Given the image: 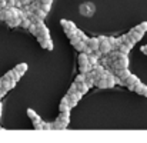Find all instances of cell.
I'll return each instance as SVG.
<instances>
[{"mask_svg":"<svg viewBox=\"0 0 147 143\" xmlns=\"http://www.w3.org/2000/svg\"><path fill=\"white\" fill-rule=\"evenodd\" d=\"M129 64H130V60H129L127 54H123V56L119 57L117 60L111 62L110 69H111V72H113L114 69H126V67H129Z\"/></svg>","mask_w":147,"mask_h":143,"instance_id":"obj_1","label":"cell"},{"mask_svg":"<svg viewBox=\"0 0 147 143\" xmlns=\"http://www.w3.org/2000/svg\"><path fill=\"white\" fill-rule=\"evenodd\" d=\"M140 82V79L136 76V75H133V73H130L127 77H126V87L129 89V90H131V92H134V87H136V85Z\"/></svg>","mask_w":147,"mask_h":143,"instance_id":"obj_2","label":"cell"},{"mask_svg":"<svg viewBox=\"0 0 147 143\" xmlns=\"http://www.w3.org/2000/svg\"><path fill=\"white\" fill-rule=\"evenodd\" d=\"M60 24H61V27H63L64 30H76V29H77V26H76L73 22L67 20V19H61V20H60Z\"/></svg>","mask_w":147,"mask_h":143,"instance_id":"obj_3","label":"cell"},{"mask_svg":"<svg viewBox=\"0 0 147 143\" xmlns=\"http://www.w3.org/2000/svg\"><path fill=\"white\" fill-rule=\"evenodd\" d=\"M98 50L101 52V54H103V56H107V54L111 52V47H110L109 42H107V40H104V42L98 43Z\"/></svg>","mask_w":147,"mask_h":143,"instance_id":"obj_4","label":"cell"},{"mask_svg":"<svg viewBox=\"0 0 147 143\" xmlns=\"http://www.w3.org/2000/svg\"><path fill=\"white\" fill-rule=\"evenodd\" d=\"M37 42L40 43V46L46 50H53V43L50 39H42V37H37Z\"/></svg>","mask_w":147,"mask_h":143,"instance_id":"obj_5","label":"cell"},{"mask_svg":"<svg viewBox=\"0 0 147 143\" xmlns=\"http://www.w3.org/2000/svg\"><path fill=\"white\" fill-rule=\"evenodd\" d=\"M113 73H114L116 76H119L120 79H126V77L130 75V70H129V67H126V69H114Z\"/></svg>","mask_w":147,"mask_h":143,"instance_id":"obj_6","label":"cell"},{"mask_svg":"<svg viewBox=\"0 0 147 143\" xmlns=\"http://www.w3.org/2000/svg\"><path fill=\"white\" fill-rule=\"evenodd\" d=\"M57 120L69 125L70 123V110H66V112H60V115L57 116Z\"/></svg>","mask_w":147,"mask_h":143,"instance_id":"obj_7","label":"cell"},{"mask_svg":"<svg viewBox=\"0 0 147 143\" xmlns=\"http://www.w3.org/2000/svg\"><path fill=\"white\" fill-rule=\"evenodd\" d=\"M134 92H136L137 95H142V96H146L147 97V86L143 85L142 82H139V83L136 85V87H134Z\"/></svg>","mask_w":147,"mask_h":143,"instance_id":"obj_8","label":"cell"},{"mask_svg":"<svg viewBox=\"0 0 147 143\" xmlns=\"http://www.w3.org/2000/svg\"><path fill=\"white\" fill-rule=\"evenodd\" d=\"M67 126H69V125H66V123H63V122H60V120L56 119V120L51 123V130H64Z\"/></svg>","mask_w":147,"mask_h":143,"instance_id":"obj_9","label":"cell"},{"mask_svg":"<svg viewBox=\"0 0 147 143\" xmlns=\"http://www.w3.org/2000/svg\"><path fill=\"white\" fill-rule=\"evenodd\" d=\"M6 75H7V76H9L10 79H13V80H16V82H19V80L22 79V76H23L22 73H19V72H17V70H14V69H11V70H9V72H7Z\"/></svg>","mask_w":147,"mask_h":143,"instance_id":"obj_10","label":"cell"},{"mask_svg":"<svg viewBox=\"0 0 147 143\" xmlns=\"http://www.w3.org/2000/svg\"><path fill=\"white\" fill-rule=\"evenodd\" d=\"M86 45L92 49V50H97V49H98L97 37H89V39H87V42H86Z\"/></svg>","mask_w":147,"mask_h":143,"instance_id":"obj_11","label":"cell"},{"mask_svg":"<svg viewBox=\"0 0 147 143\" xmlns=\"http://www.w3.org/2000/svg\"><path fill=\"white\" fill-rule=\"evenodd\" d=\"M130 35H131V37H133L136 42H140V40L143 39V36H144V33H142V32H137L136 29H131V30H130Z\"/></svg>","mask_w":147,"mask_h":143,"instance_id":"obj_12","label":"cell"},{"mask_svg":"<svg viewBox=\"0 0 147 143\" xmlns=\"http://www.w3.org/2000/svg\"><path fill=\"white\" fill-rule=\"evenodd\" d=\"M77 90H79L82 95H86V93L90 90V87L87 86L86 82H82V83H77Z\"/></svg>","mask_w":147,"mask_h":143,"instance_id":"obj_13","label":"cell"},{"mask_svg":"<svg viewBox=\"0 0 147 143\" xmlns=\"http://www.w3.org/2000/svg\"><path fill=\"white\" fill-rule=\"evenodd\" d=\"M27 116L32 119V122H40L42 119H40V116L33 110V109H27Z\"/></svg>","mask_w":147,"mask_h":143,"instance_id":"obj_14","label":"cell"},{"mask_svg":"<svg viewBox=\"0 0 147 143\" xmlns=\"http://www.w3.org/2000/svg\"><path fill=\"white\" fill-rule=\"evenodd\" d=\"M20 22H22V20H20L19 17H13V19H9L6 23H7L9 27H19V26H20Z\"/></svg>","mask_w":147,"mask_h":143,"instance_id":"obj_15","label":"cell"},{"mask_svg":"<svg viewBox=\"0 0 147 143\" xmlns=\"http://www.w3.org/2000/svg\"><path fill=\"white\" fill-rule=\"evenodd\" d=\"M33 14L37 16V17H40V19H43V20H45L46 16H47V13H46L45 10H42L40 7H39V9H33Z\"/></svg>","mask_w":147,"mask_h":143,"instance_id":"obj_16","label":"cell"},{"mask_svg":"<svg viewBox=\"0 0 147 143\" xmlns=\"http://www.w3.org/2000/svg\"><path fill=\"white\" fill-rule=\"evenodd\" d=\"M77 62H79V66H83V64L89 63V62H87V54L83 53V52H80V54H79V57H77Z\"/></svg>","mask_w":147,"mask_h":143,"instance_id":"obj_17","label":"cell"},{"mask_svg":"<svg viewBox=\"0 0 147 143\" xmlns=\"http://www.w3.org/2000/svg\"><path fill=\"white\" fill-rule=\"evenodd\" d=\"M27 67H29V66H27V63H19V64L14 67V70H17L19 73L24 75V73L27 72Z\"/></svg>","mask_w":147,"mask_h":143,"instance_id":"obj_18","label":"cell"},{"mask_svg":"<svg viewBox=\"0 0 147 143\" xmlns=\"http://www.w3.org/2000/svg\"><path fill=\"white\" fill-rule=\"evenodd\" d=\"M87 62L92 64V66H94V64H97L98 63V57L96 54H93V52L90 53V54H87Z\"/></svg>","mask_w":147,"mask_h":143,"instance_id":"obj_19","label":"cell"},{"mask_svg":"<svg viewBox=\"0 0 147 143\" xmlns=\"http://www.w3.org/2000/svg\"><path fill=\"white\" fill-rule=\"evenodd\" d=\"M89 7H90V4H82L80 6V13L83 14V16H90L92 14V12H89Z\"/></svg>","mask_w":147,"mask_h":143,"instance_id":"obj_20","label":"cell"},{"mask_svg":"<svg viewBox=\"0 0 147 143\" xmlns=\"http://www.w3.org/2000/svg\"><path fill=\"white\" fill-rule=\"evenodd\" d=\"M92 69H93V66H92L90 63H86V64H83V66H79V72L83 73V75L87 73V72H90Z\"/></svg>","mask_w":147,"mask_h":143,"instance_id":"obj_21","label":"cell"},{"mask_svg":"<svg viewBox=\"0 0 147 143\" xmlns=\"http://www.w3.org/2000/svg\"><path fill=\"white\" fill-rule=\"evenodd\" d=\"M137 32H142V33H147V22H142L140 24H137L134 27Z\"/></svg>","mask_w":147,"mask_h":143,"instance_id":"obj_22","label":"cell"},{"mask_svg":"<svg viewBox=\"0 0 147 143\" xmlns=\"http://www.w3.org/2000/svg\"><path fill=\"white\" fill-rule=\"evenodd\" d=\"M76 36H77V37H79V39H80L82 42H84V43H86V42H87V39H89V37H87V35H86L84 32L79 30V29L76 30Z\"/></svg>","mask_w":147,"mask_h":143,"instance_id":"obj_23","label":"cell"},{"mask_svg":"<svg viewBox=\"0 0 147 143\" xmlns=\"http://www.w3.org/2000/svg\"><path fill=\"white\" fill-rule=\"evenodd\" d=\"M84 46H86V43H84V42H82V40H79V42H76V43L73 45V47L76 49L77 52H83Z\"/></svg>","mask_w":147,"mask_h":143,"instance_id":"obj_24","label":"cell"},{"mask_svg":"<svg viewBox=\"0 0 147 143\" xmlns=\"http://www.w3.org/2000/svg\"><path fill=\"white\" fill-rule=\"evenodd\" d=\"M30 22H32V23H33V24H36V26H37V24H40V23H43V22H45V20H43V19H40V17H37V16H34V14H33V16H32V17H30Z\"/></svg>","mask_w":147,"mask_h":143,"instance_id":"obj_25","label":"cell"},{"mask_svg":"<svg viewBox=\"0 0 147 143\" xmlns=\"http://www.w3.org/2000/svg\"><path fill=\"white\" fill-rule=\"evenodd\" d=\"M59 110H60V112H66V110H71V109L69 107V104H67L66 102H60V104H59Z\"/></svg>","mask_w":147,"mask_h":143,"instance_id":"obj_26","label":"cell"},{"mask_svg":"<svg viewBox=\"0 0 147 143\" xmlns=\"http://www.w3.org/2000/svg\"><path fill=\"white\" fill-rule=\"evenodd\" d=\"M30 23H32V22H30V19H27V17H26V19H23V20L20 22V27H23V29H27V27L30 26Z\"/></svg>","mask_w":147,"mask_h":143,"instance_id":"obj_27","label":"cell"},{"mask_svg":"<svg viewBox=\"0 0 147 143\" xmlns=\"http://www.w3.org/2000/svg\"><path fill=\"white\" fill-rule=\"evenodd\" d=\"M27 30H29V33H30V35L36 36V32H37V26H36V24H33V23H30V26L27 27Z\"/></svg>","mask_w":147,"mask_h":143,"instance_id":"obj_28","label":"cell"},{"mask_svg":"<svg viewBox=\"0 0 147 143\" xmlns=\"http://www.w3.org/2000/svg\"><path fill=\"white\" fill-rule=\"evenodd\" d=\"M76 30H77V29H76ZM76 30H64V33H66V36H67L69 40L73 39V37H76Z\"/></svg>","mask_w":147,"mask_h":143,"instance_id":"obj_29","label":"cell"},{"mask_svg":"<svg viewBox=\"0 0 147 143\" xmlns=\"http://www.w3.org/2000/svg\"><path fill=\"white\" fill-rule=\"evenodd\" d=\"M33 127L36 130H43V122L42 120L40 122H33Z\"/></svg>","mask_w":147,"mask_h":143,"instance_id":"obj_30","label":"cell"},{"mask_svg":"<svg viewBox=\"0 0 147 143\" xmlns=\"http://www.w3.org/2000/svg\"><path fill=\"white\" fill-rule=\"evenodd\" d=\"M50 7H51V4H50V3H42V4H40V9H42V10H45L46 13H49L50 12Z\"/></svg>","mask_w":147,"mask_h":143,"instance_id":"obj_31","label":"cell"},{"mask_svg":"<svg viewBox=\"0 0 147 143\" xmlns=\"http://www.w3.org/2000/svg\"><path fill=\"white\" fill-rule=\"evenodd\" d=\"M82 82H84V75L83 73H79L76 76V79H74V83H82Z\"/></svg>","mask_w":147,"mask_h":143,"instance_id":"obj_32","label":"cell"},{"mask_svg":"<svg viewBox=\"0 0 147 143\" xmlns=\"http://www.w3.org/2000/svg\"><path fill=\"white\" fill-rule=\"evenodd\" d=\"M116 42H117V45L120 46V45H123L124 42H126V35H123V36H119V37H116Z\"/></svg>","mask_w":147,"mask_h":143,"instance_id":"obj_33","label":"cell"},{"mask_svg":"<svg viewBox=\"0 0 147 143\" xmlns=\"http://www.w3.org/2000/svg\"><path fill=\"white\" fill-rule=\"evenodd\" d=\"M76 90H77V83H74V82H73V85L70 86V89H69V92H67V93H73V92H76Z\"/></svg>","mask_w":147,"mask_h":143,"instance_id":"obj_34","label":"cell"},{"mask_svg":"<svg viewBox=\"0 0 147 143\" xmlns=\"http://www.w3.org/2000/svg\"><path fill=\"white\" fill-rule=\"evenodd\" d=\"M43 130H51V123L43 122Z\"/></svg>","mask_w":147,"mask_h":143,"instance_id":"obj_35","label":"cell"},{"mask_svg":"<svg viewBox=\"0 0 147 143\" xmlns=\"http://www.w3.org/2000/svg\"><path fill=\"white\" fill-rule=\"evenodd\" d=\"M16 0H6V7H13Z\"/></svg>","mask_w":147,"mask_h":143,"instance_id":"obj_36","label":"cell"},{"mask_svg":"<svg viewBox=\"0 0 147 143\" xmlns=\"http://www.w3.org/2000/svg\"><path fill=\"white\" fill-rule=\"evenodd\" d=\"M92 52H93V50H92V49L89 47L87 45H86V46H84V49H83V53H86V54H90Z\"/></svg>","mask_w":147,"mask_h":143,"instance_id":"obj_37","label":"cell"},{"mask_svg":"<svg viewBox=\"0 0 147 143\" xmlns=\"http://www.w3.org/2000/svg\"><path fill=\"white\" fill-rule=\"evenodd\" d=\"M93 54H96V56H97L98 59H100V57H101V56H103V54H101V52H100V50H93Z\"/></svg>","mask_w":147,"mask_h":143,"instance_id":"obj_38","label":"cell"},{"mask_svg":"<svg viewBox=\"0 0 147 143\" xmlns=\"http://www.w3.org/2000/svg\"><path fill=\"white\" fill-rule=\"evenodd\" d=\"M20 1H22V6H27L32 3V0H20Z\"/></svg>","mask_w":147,"mask_h":143,"instance_id":"obj_39","label":"cell"},{"mask_svg":"<svg viewBox=\"0 0 147 143\" xmlns=\"http://www.w3.org/2000/svg\"><path fill=\"white\" fill-rule=\"evenodd\" d=\"M97 40H98V43H101V42L107 40V37H106V36H98V37H97Z\"/></svg>","mask_w":147,"mask_h":143,"instance_id":"obj_40","label":"cell"},{"mask_svg":"<svg viewBox=\"0 0 147 143\" xmlns=\"http://www.w3.org/2000/svg\"><path fill=\"white\" fill-rule=\"evenodd\" d=\"M142 53H144V54H147V45H144V46H142Z\"/></svg>","mask_w":147,"mask_h":143,"instance_id":"obj_41","label":"cell"},{"mask_svg":"<svg viewBox=\"0 0 147 143\" xmlns=\"http://www.w3.org/2000/svg\"><path fill=\"white\" fill-rule=\"evenodd\" d=\"M6 93H7V90H4V89L1 87V89H0V96L3 97V96H6Z\"/></svg>","mask_w":147,"mask_h":143,"instance_id":"obj_42","label":"cell"},{"mask_svg":"<svg viewBox=\"0 0 147 143\" xmlns=\"http://www.w3.org/2000/svg\"><path fill=\"white\" fill-rule=\"evenodd\" d=\"M6 7V0H0V9Z\"/></svg>","mask_w":147,"mask_h":143,"instance_id":"obj_43","label":"cell"},{"mask_svg":"<svg viewBox=\"0 0 147 143\" xmlns=\"http://www.w3.org/2000/svg\"><path fill=\"white\" fill-rule=\"evenodd\" d=\"M40 1H42V3H50V4L53 3V0H40Z\"/></svg>","mask_w":147,"mask_h":143,"instance_id":"obj_44","label":"cell"},{"mask_svg":"<svg viewBox=\"0 0 147 143\" xmlns=\"http://www.w3.org/2000/svg\"><path fill=\"white\" fill-rule=\"evenodd\" d=\"M1 110H3V104H1V102H0V117H1Z\"/></svg>","mask_w":147,"mask_h":143,"instance_id":"obj_45","label":"cell"},{"mask_svg":"<svg viewBox=\"0 0 147 143\" xmlns=\"http://www.w3.org/2000/svg\"><path fill=\"white\" fill-rule=\"evenodd\" d=\"M1 86H3V80L0 79V89H1Z\"/></svg>","mask_w":147,"mask_h":143,"instance_id":"obj_46","label":"cell"},{"mask_svg":"<svg viewBox=\"0 0 147 143\" xmlns=\"http://www.w3.org/2000/svg\"><path fill=\"white\" fill-rule=\"evenodd\" d=\"M0 100H1V96H0Z\"/></svg>","mask_w":147,"mask_h":143,"instance_id":"obj_47","label":"cell"}]
</instances>
